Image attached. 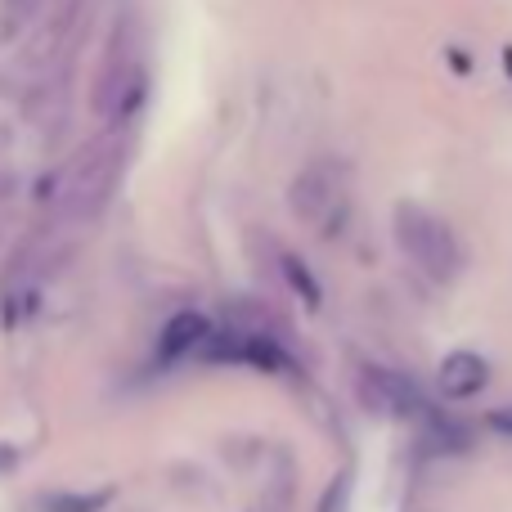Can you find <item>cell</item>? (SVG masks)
Segmentation results:
<instances>
[{"instance_id": "obj_1", "label": "cell", "mask_w": 512, "mask_h": 512, "mask_svg": "<svg viewBox=\"0 0 512 512\" xmlns=\"http://www.w3.org/2000/svg\"><path fill=\"white\" fill-rule=\"evenodd\" d=\"M126 153H131V135L122 126H104L90 135L63 167H54L41 185V203L63 221H90L108 207L117 194L126 171Z\"/></svg>"}, {"instance_id": "obj_2", "label": "cell", "mask_w": 512, "mask_h": 512, "mask_svg": "<svg viewBox=\"0 0 512 512\" xmlns=\"http://www.w3.org/2000/svg\"><path fill=\"white\" fill-rule=\"evenodd\" d=\"M81 32H86V0H59V5H50V14L18 45L14 81L23 86V95L63 86V72H68L72 54H77Z\"/></svg>"}, {"instance_id": "obj_3", "label": "cell", "mask_w": 512, "mask_h": 512, "mask_svg": "<svg viewBox=\"0 0 512 512\" xmlns=\"http://www.w3.org/2000/svg\"><path fill=\"white\" fill-rule=\"evenodd\" d=\"M144 54H140V41H135V27L117 23L113 36L104 41V54H99V68H95V81H90V108L104 126H122L131 131V117L140 113L144 104Z\"/></svg>"}, {"instance_id": "obj_4", "label": "cell", "mask_w": 512, "mask_h": 512, "mask_svg": "<svg viewBox=\"0 0 512 512\" xmlns=\"http://www.w3.org/2000/svg\"><path fill=\"white\" fill-rule=\"evenodd\" d=\"M391 234H396L400 252L409 256L418 274H427L432 283H454L463 270V248L459 234L441 221L436 212L418 203H400L396 216H391Z\"/></svg>"}, {"instance_id": "obj_5", "label": "cell", "mask_w": 512, "mask_h": 512, "mask_svg": "<svg viewBox=\"0 0 512 512\" xmlns=\"http://www.w3.org/2000/svg\"><path fill=\"white\" fill-rule=\"evenodd\" d=\"M288 207L306 230H315L319 239H342L351 225V194H346V171L342 162L319 158L310 167H301V176L288 189Z\"/></svg>"}, {"instance_id": "obj_6", "label": "cell", "mask_w": 512, "mask_h": 512, "mask_svg": "<svg viewBox=\"0 0 512 512\" xmlns=\"http://www.w3.org/2000/svg\"><path fill=\"white\" fill-rule=\"evenodd\" d=\"M360 396L369 400L378 414H423V396H418V387L396 369H373V364H364L360 369Z\"/></svg>"}, {"instance_id": "obj_7", "label": "cell", "mask_w": 512, "mask_h": 512, "mask_svg": "<svg viewBox=\"0 0 512 512\" xmlns=\"http://www.w3.org/2000/svg\"><path fill=\"white\" fill-rule=\"evenodd\" d=\"M486 382H490V364L481 360L477 351H454V355H445L441 369H436V387H441V396H450V400L477 396Z\"/></svg>"}, {"instance_id": "obj_8", "label": "cell", "mask_w": 512, "mask_h": 512, "mask_svg": "<svg viewBox=\"0 0 512 512\" xmlns=\"http://www.w3.org/2000/svg\"><path fill=\"white\" fill-rule=\"evenodd\" d=\"M50 14V0H0V45H23Z\"/></svg>"}, {"instance_id": "obj_9", "label": "cell", "mask_w": 512, "mask_h": 512, "mask_svg": "<svg viewBox=\"0 0 512 512\" xmlns=\"http://www.w3.org/2000/svg\"><path fill=\"white\" fill-rule=\"evenodd\" d=\"M212 337V324H207L198 310H185V315H171V324L162 328V355H189Z\"/></svg>"}, {"instance_id": "obj_10", "label": "cell", "mask_w": 512, "mask_h": 512, "mask_svg": "<svg viewBox=\"0 0 512 512\" xmlns=\"http://www.w3.org/2000/svg\"><path fill=\"white\" fill-rule=\"evenodd\" d=\"M279 265H283V270H288L292 274V288H297L301 292V301H310V306H319V288H315V283H310V274L306 270H301V265L297 261H292V256H279Z\"/></svg>"}, {"instance_id": "obj_11", "label": "cell", "mask_w": 512, "mask_h": 512, "mask_svg": "<svg viewBox=\"0 0 512 512\" xmlns=\"http://www.w3.org/2000/svg\"><path fill=\"white\" fill-rule=\"evenodd\" d=\"M104 499L108 495H86V499H54V512H95V508H104Z\"/></svg>"}, {"instance_id": "obj_12", "label": "cell", "mask_w": 512, "mask_h": 512, "mask_svg": "<svg viewBox=\"0 0 512 512\" xmlns=\"http://www.w3.org/2000/svg\"><path fill=\"white\" fill-rule=\"evenodd\" d=\"M342 495H346V477L328 486V495H324V512H337V508H342Z\"/></svg>"}, {"instance_id": "obj_13", "label": "cell", "mask_w": 512, "mask_h": 512, "mask_svg": "<svg viewBox=\"0 0 512 512\" xmlns=\"http://www.w3.org/2000/svg\"><path fill=\"white\" fill-rule=\"evenodd\" d=\"M5 153H9V131L0 126V158H5Z\"/></svg>"}]
</instances>
